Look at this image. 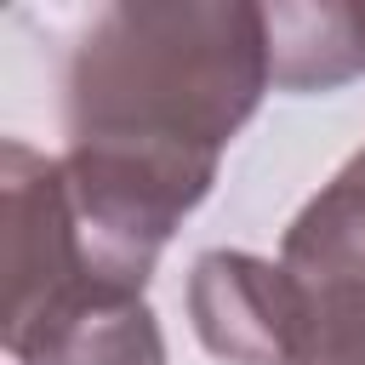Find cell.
Segmentation results:
<instances>
[{"label": "cell", "mask_w": 365, "mask_h": 365, "mask_svg": "<svg viewBox=\"0 0 365 365\" xmlns=\"http://www.w3.org/2000/svg\"><path fill=\"white\" fill-rule=\"evenodd\" d=\"M279 91H336L365 74V6H262Z\"/></svg>", "instance_id": "277c9868"}, {"label": "cell", "mask_w": 365, "mask_h": 365, "mask_svg": "<svg viewBox=\"0 0 365 365\" xmlns=\"http://www.w3.org/2000/svg\"><path fill=\"white\" fill-rule=\"evenodd\" d=\"M279 365H365V279H302Z\"/></svg>", "instance_id": "5b68a950"}, {"label": "cell", "mask_w": 365, "mask_h": 365, "mask_svg": "<svg viewBox=\"0 0 365 365\" xmlns=\"http://www.w3.org/2000/svg\"><path fill=\"white\" fill-rule=\"evenodd\" d=\"M302 314V279L274 257L205 251L188 274V319L205 354L228 365H279Z\"/></svg>", "instance_id": "3957f363"}, {"label": "cell", "mask_w": 365, "mask_h": 365, "mask_svg": "<svg viewBox=\"0 0 365 365\" xmlns=\"http://www.w3.org/2000/svg\"><path fill=\"white\" fill-rule=\"evenodd\" d=\"M274 86L268 11L251 0H114L63 68V182L80 257L148 291L165 240L211 194L222 148Z\"/></svg>", "instance_id": "6da1fadb"}, {"label": "cell", "mask_w": 365, "mask_h": 365, "mask_svg": "<svg viewBox=\"0 0 365 365\" xmlns=\"http://www.w3.org/2000/svg\"><path fill=\"white\" fill-rule=\"evenodd\" d=\"M6 354L17 365H165V336L148 297L74 274L34 308L6 314Z\"/></svg>", "instance_id": "7a4b0ae2"}]
</instances>
